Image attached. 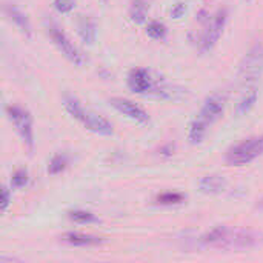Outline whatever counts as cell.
Here are the masks:
<instances>
[{"instance_id": "cell-13", "label": "cell", "mask_w": 263, "mask_h": 263, "mask_svg": "<svg viewBox=\"0 0 263 263\" xmlns=\"http://www.w3.org/2000/svg\"><path fill=\"white\" fill-rule=\"evenodd\" d=\"M60 240L71 247H97L103 243L102 237L83 234V233H66L60 237Z\"/></svg>"}, {"instance_id": "cell-10", "label": "cell", "mask_w": 263, "mask_h": 263, "mask_svg": "<svg viewBox=\"0 0 263 263\" xmlns=\"http://www.w3.org/2000/svg\"><path fill=\"white\" fill-rule=\"evenodd\" d=\"M86 129L96 133V134H100V136H111L114 133V128H112V123L105 119L103 116L100 114H96L89 109H86L82 122H80Z\"/></svg>"}, {"instance_id": "cell-14", "label": "cell", "mask_w": 263, "mask_h": 263, "mask_svg": "<svg viewBox=\"0 0 263 263\" xmlns=\"http://www.w3.org/2000/svg\"><path fill=\"white\" fill-rule=\"evenodd\" d=\"M77 28H79V35L86 45H92L96 42L97 35V26L94 20L88 15H80L77 20Z\"/></svg>"}, {"instance_id": "cell-15", "label": "cell", "mask_w": 263, "mask_h": 263, "mask_svg": "<svg viewBox=\"0 0 263 263\" xmlns=\"http://www.w3.org/2000/svg\"><path fill=\"white\" fill-rule=\"evenodd\" d=\"M257 99H259V91H257V86H251V88H247L242 99L239 100L237 103V114L239 116H247L251 112V109L256 106L257 103Z\"/></svg>"}, {"instance_id": "cell-12", "label": "cell", "mask_w": 263, "mask_h": 263, "mask_svg": "<svg viewBox=\"0 0 263 263\" xmlns=\"http://www.w3.org/2000/svg\"><path fill=\"white\" fill-rule=\"evenodd\" d=\"M228 186V182L225 177L219 176V174H210V176H205L200 179L199 182V190L203 193V194H210V196H214V194H220L227 190Z\"/></svg>"}, {"instance_id": "cell-21", "label": "cell", "mask_w": 263, "mask_h": 263, "mask_svg": "<svg viewBox=\"0 0 263 263\" xmlns=\"http://www.w3.org/2000/svg\"><path fill=\"white\" fill-rule=\"evenodd\" d=\"M166 26L160 22H151L146 26V34L153 39V40H163L166 37Z\"/></svg>"}, {"instance_id": "cell-25", "label": "cell", "mask_w": 263, "mask_h": 263, "mask_svg": "<svg viewBox=\"0 0 263 263\" xmlns=\"http://www.w3.org/2000/svg\"><path fill=\"white\" fill-rule=\"evenodd\" d=\"M171 14H173L174 18H180V17L185 14V5H183V3H177V5L173 8Z\"/></svg>"}, {"instance_id": "cell-11", "label": "cell", "mask_w": 263, "mask_h": 263, "mask_svg": "<svg viewBox=\"0 0 263 263\" xmlns=\"http://www.w3.org/2000/svg\"><path fill=\"white\" fill-rule=\"evenodd\" d=\"M3 12H5L6 17L20 29L22 34H25L28 39H31V35H32V26H31V22H29L28 15H26L22 9H18L15 5L6 3V5L3 6Z\"/></svg>"}, {"instance_id": "cell-6", "label": "cell", "mask_w": 263, "mask_h": 263, "mask_svg": "<svg viewBox=\"0 0 263 263\" xmlns=\"http://www.w3.org/2000/svg\"><path fill=\"white\" fill-rule=\"evenodd\" d=\"M227 20H228V12H227V9H219V11L213 15V18H211V22L208 23V26H206V29H205V32H203V35H202V40H200L202 51H211V49L217 45L219 39H220L222 34H223Z\"/></svg>"}, {"instance_id": "cell-3", "label": "cell", "mask_w": 263, "mask_h": 263, "mask_svg": "<svg viewBox=\"0 0 263 263\" xmlns=\"http://www.w3.org/2000/svg\"><path fill=\"white\" fill-rule=\"evenodd\" d=\"M263 154V134L251 137L233 146L227 153V163L231 166H243L254 162Z\"/></svg>"}, {"instance_id": "cell-17", "label": "cell", "mask_w": 263, "mask_h": 263, "mask_svg": "<svg viewBox=\"0 0 263 263\" xmlns=\"http://www.w3.org/2000/svg\"><path fill=\"white\" fill-rule=\"evenodd\" d=\"M63 106H65L66 112H68L71 117H74L76 120L82 122V119H83V116H85V112H86V108L82 105V102H80L77 97H74V96H71V94H66V96L63 97Z\"/></svg>"}, {"instance_id": "cell-16", "label": "cell", "mask_w": 263, "mask_h": 263, "mask_svg": "<svg viewBox=\"0 0 263 263\" xmlns=\"http://www.w3.org/2000/svg\"><path fill=\"white\" fill-rule=\"evenodd\" d=\"M208 128H210V125H208L203 119H200V117L197 116V117L191 122V125H190V133H188L190 142H191L193 145L200 143V142L205 139Z\"/></svg>"}, {"instance_id": "cell-9", "label": "cell", "mask_w": 263, "mask_h": 263, "mask_svg": "<svg viewBox=\"0 0 263 263\" xmlns=\"http://www.w3.org/2000/svg\"><path fill=\"white\" fill-rule=\"evenodd\" d=\"M223 109H225V99L219 94H213L205 100V103L199 112V117L203 119L211 126L216 120H219L222 117Z\"/></svg>"}, {"instance_id": "cell-7", "label": "cell", "mask_w": 263, "mask_h": 263, "mask_svg": "<svg viewBox=\"0 0 263 263\" xmlns=\"http://www.w3.org/2000/svg\"><path fill=\"white\" fill-rule=\"evenodd\" d=\"M126 82H128V88L136 94H149V92L154 94L160 85V82L153 79L151 72L145 68L131 69Z\"/></svg>"}, {"instance_id": "cell-22", "label": "cell", "mask_w": 263, "mask_h": 263, "mask_svg": "<svg viewBox=\"0 0 263 263\" xmlns=\"http://www.w3.org/2000/svg\"><path fill=\"white\" fill-rule=\"evenodd\" d=\"M28 171L26 170H17L11 177V188H23L28 183Z\"/></svg>"}, {"instance_id": "cell-19", "label": "cell", "mask_w": 263, "mask_h": 263, "mask_svg": "<svg viewBox=\"0 0 263 263\" xmlns=\"http://www.w3.org/2000/svg\"><path fill=\"white\" fill-rule=\"evenodd\" d=\"M68 165H69V157L66 154H55L48 165V174L51 176L60 174L62 171L66 170Z\"/></svg>"}, {"instance_id": "cell-8", "label": "cell", "mask_w": 263, "mask_h": 263, "mask_svg": "<svg viewBox=\"0 0 263 263\" xmlns=\"http://www.w3.org/2000/svg\"><path fill=\"white\" fill-rule=\"evenodd\" d=\"M109 105L117 109L120 114L126 116L128 119L137 122V123H148L149 122V116L148 112L140 108L139 105H136L134 102L128 100V99H123V97H112L109 99Z\"/></svg>"}, {"instance_id": "cell-26", "label": "cell", "mask_w": 263, "mask_h": 263, "mask_svg": "<svg viewBox=\"0 0 263 263\" xmlns=\"http://www.w3.org/2000/svg\"><path fill=\"white\" fill-rule=\"evenodd\" d=\"M9 205V190L8 188H3V197H2V211H6Z\"/></svg>"}, {"instance_id": "cell-4", "label": "cell", "mask_w": 263, "mask_h": 263, "mask_svg": "<svg viewBox=\"0 0 263 263\" xmlns=\"http://www.w3.org/2000/svg\"><path fill=\"white\" fill-rule=\"evenodd\" d=\"M6 114H8L9 120L12 122V125L15 126L23 145L29 151H32L34 149V128H32L31 114L18 105L6 106Z\"/></svg>"}, {"instance_id": "cell-28", "label": "cell", "mask_w": 263, "mask_h": 263, "mask_svg": "<svg viewBox=\"0 0 263 263\" xmlns=\"http://www.w3.org/2000/svg\"><path fill=\"white\" fill-rule=\"evenodd\" d=\"M256 208L259 210V211H263V197L260 200H257V203H256Z\"/></svg>"}, {"instance_id": "cell-27", "label": "cell", "mask_w": 263, "mask_h": 263, "mask_svg": "<svg viewBox=\"0 0 263 263\" xmlns=\"http://www.w3.org/2000/svg\"><path fill=\"white\" fill-rule=\"evenodd\" d=\"M160 154H163V156H173L174 154V145L173 143H168V145L162 146L160 148Z\"/></svg>"}, {"instance_id": "cell-24", "label": "cell", "mask_w": 263, "mask_h": 263, "mask_svg": "<svg viewBox=\"0 0 263 263\" xmlns=\"http://www.w3.org/2000/svg\"><path fill=\"white\" fill-rule=\"evenodd\" d=\"M76 6L74 0H54V8L60 12V14H66L71 12Z\"/></svg>"}, {"instance_id": "cell-29", "label": "cell", "mask_w": 263, "mask_h": 263, "mask_svg": "<svg viewBox=\"0 0 263 263\" xmlns=\"http://www.w3.org/2000/svg\"><path fill=\"white\" fill-rule=\"evenodd\" d=\"M247 2H253V0H247Z\"/></svg>"}, {"instance_id": "cell-1", "label": "cell", "mask_w": 263, "mask_h": 263, "mask_svg": "<svg viewBox=\"0 0 263 263\" xmlns=\"http://www.w3.org/2000/svg\"><path fill=\"white\" fill-rule=\"evenodd\" d=\"M200 243L205 248H214L222 251H248L263 247V233L248 228H228L214 227L200 237Z\"/></svg>"}, {"instance_id": "cell-18", "label": "cell", "mask_w": 263, "mask_h": 263, "mask_svg": "<svg viewBox=\"0 0 263 263\" xmlns=\"http://www.w3.org/2000/svg\"><path fill=\"white\" fill-rule=\"evenodd\" d=\"M68 217L76 222V223H82V225H89V223H99V217H96V214H92L91 211L86 210H74L68 213Z\"/></svg>"}, {"instance_id": "cell-20", "label": "cell", "mask_w": 263, "mask_h": 263, "mask_svg": "<svg viewBox=\"0 0 263 263\" xmlns=\"http://www.w3.org/2000/svg\"><path fill=\"white\" fill-rule=\"evenodd\" d=\"M146 5L143 0H134L131 8H129V17L136 23H142L146 18Z\"/></svg>"}, {"instance_id": "cell-5", "label": "cell", "mask_w": 263, "mask_h": 263, "mask_svg": "<svg viewBox=\"0 0 263 263\" xmlns=\"http://www.w3.org/2000/svg\"><path fill=\"white\" fill-rule=\"evenodd\" d=\"M48 32H49V37L51 40L54 42V45L59 48V51L71 62L74 63L76 66H82L85 63V57L83 54L77 49V46L69 40V37L54 23H49L48 25Z\"/></svg>"}, {"instance_id": "cell-2", "label": "cell", "mask_w": 263, "mask_h": 263, "mask_svg": "<svg viewBox=\"0 0 263 263\" xmlns=\"http://www.w3.org/2000/svg\"><path fill=\"white\" fill-rule=\"evenodd\" d=\"M239 80L240 85L247 89L251 86H256V82L260 79L263 72V45L254 43L248 52L243 55L240 65H239Z\"/></svg>"}, {"instance_id": "cell-23", "label": "cell", "mask_w": 263, "mask_h": 263, "mask_svg": "<svg viewBox=\"0 0 263 263\" xmlns=\"http://www.w3.org/2000/svg\"><path fill=\"white\" fill-rule=\"evenodd\" d=\"M157 202L160 205H177V203L183 202V196L177 194V193H165V194L159 196Z\"/></svg>"}]
</instances>
